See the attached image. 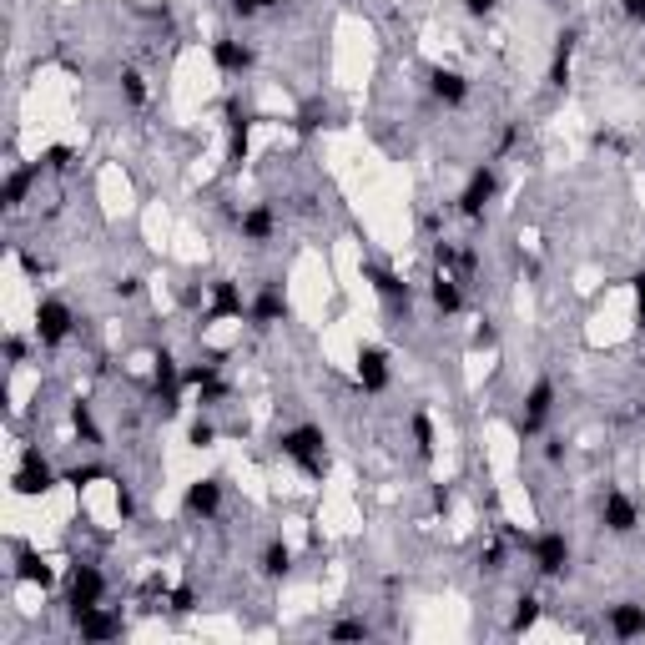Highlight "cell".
I'll use <instances>...</instances> for the list:
<instances>
[{"label": "cell", "mask_w": 645, "mask_h": 645, "mask_svg": "<svg viewBox=\"0 0 645 645\" xmlns=\"http://www.w3.org/2000/svg\"><path fill=\"white\" fill-rule=\"evenodd\" d=\"M16 580H21V585H41V590H51V585H56V570H51L36 550H26V545H21V550H16Z\"/></svg>", "instance_id": "603a6c76"}, {"label": "cell", "mask_w": 645, "mask_h": 645, "mask_svg": "<svg viewBox=\"0 0 645 645\" xmlns=\"http://www.w3.org/2000/svg\"><path fill=\"white\" fill-rule=\"evenodd\" d=\"M565 454H570V444H565L560 434H550V439H545V464H555V469H560V464H565Z\"/></svg>", "instance_id": "74e56055"}, {"label": "cell", "mask_w": 645, "mask_h": 645, "mask_svg": "<svg viewBox=\"0 0 645 645\" xmlns=\"http://www.w3.org/2000/svg\"><path fill=\"white\" fill-rule=\"evenodd\" d=\"M499 197V167L494 162H484V167H474L469 172V182H464V192L454 197V212L459 217H469V222H484V212H489V202Z\"/></svg>", "instance_id": "7a4b0ae2"}, {"label": "cell", "mask_w": 645, "mask_h": 645, "mask_svg": "<svg viewBox=\"0 0 645 645\" xmlns=\"http://www.w3.org/2000/svg\"><path fill=\"white\" fill-rule=\"evenodd\" d=\"M630 288H635V323L645 328V268H640V273L630 278Z\"/></svg>", "instance_id": "60d3db41"}, {"label": "cell", "mask_w": 645, "mask_h": 645, "mask_svg": "<svg viewBox=\"0 0 645 645\" xmlns=\"http://www.w3.org/2000/svg\"><path fill=\"white\" fill-rule=\"evenodd\" d=\"M504 565H509V535H504L499 545L479 550V570H484V575H504Z\"/></svg>", "instance_id": "4dcf8cb0"}, {"label": "cell", "mask_w": 645, "mask_h": 645, "mask_svg": "<svg viewBox=\"0 0 645 645\" xmlns=\"http://www.w3.org/2000/svg\"><path fill=\"white\" fill-rule=\"evenodd\" d=\"M605 630H610L615 640H640V635H645V605H635V600L605 605Z\"/></svg>", "instance_id": "d6986e66"}, {"label": "cell", "mask_w": 645, "mask_h": 645, "mask_svg": "<svg viewBox=\"0 0 645 645\" xmlns=\"http://www.w3.org/2000/svg\"><path fill=\"white\" fill-rule=\"evenodd\" d=\"M530 565L545 575V580H565L570 575V540L560 530H545V535H530Z\"/></svg>", "instance_id": "5b68a950"}, {"label": "cell", "mask_w": 645, "mask_h": 645, "mask_svg": "<svg viewBox=\"0 0 645 645\" xmlns=\"http://www.w3.org/2000/svg\"><path fill=\"white\" fill-rule=\"evenodd\" d=\"M116 514H121V520H132V514H137V499H132L126 484H116Z\"/></svg>", "instance_id": "b9f144b4"}, {"label": "cell", "mask_w": 645, "mask_h": 645, "mask_svg": "<svg viewBox=\"0 0 645 645\" xmlns=\"http://www.w3.org/2000/svg\"><path fill=\"white\" fill-rule=\"evenodd\" d=\"M247 323H252L257 333L288 323V298H283L278 283H263V288H257V298H247Z\"/></svg>", "instance_id": "30bf717a"}, {"label": "cell", "mask_w": 645, "mask_h": 645, "mask_svg": "<svg viewBox=\"0 0 645 645\" xmlns=\"http://www.w3.org/2000/svg\"><path fill=\"white\" fill-rule=\"evenodd\" d=\"M575 46H580V26H565V31L555 36V56H550V86H555V91H565V86H570Z\"/></svg>", "instance_id": "44dd1931"}, {"label": "cell", "mask_w": 645, "mask_h": 645, "mask_svg": "<svg viewBox=\"0 0 645 645\" xmlns=\"http://www.w3.org/2000/svg\"><path fill=\"white\" fill-rule=\"evenodd\" d=\"M212 61H217L222 76H247V71L257 66V51H252L247 41H237V36H217V41H212Z\"/></svg>", "instance_id": "e0dca14e"}, {"label": "cell", "mask_w": 645, "mask_h": 645, "mask_svg": "<svg viewBox=\"0 0 645 645\" xmlns=\"http://www.w3.org/2000/svg\"><path fill=\"white\" fill-rule=\"evenodd\" d=\"M409 434H414V454H419V459H434V444H439V439H434V419H429L424 409L409 414Z\"/></svg>", "instance_id": "d4e9b609"}, {"label": "cell", "mask_w": 645, "mask_h": 645, "mask_svg": "<svg viewBox=\"0 0 645 645\" xmlns=\"http://www.w3.org/2000/svg\"><path fill=\"white\" fill-rule=\"evenodd\" d=\"M71 625H76V635H81V640H91V645L116 640V635L126 630V620H121L116 610H106V605H86V610H76V615H71Z\"/></svg>", "instance_id": "7c38bea8"}, {"label": "cell", "mask_w": 645, "mask_h": 645, "mask_svg": "<svg viewBox=\"0 0 645 645\" xmlns=\"http://www.w3.org/2000/svg\"><path fill=\"white\" fill-rule=\"evenodd\" d=\"M71 162H76V152H71V147H61V142L41 152V172H51V177H61V172H71Z\"/></svg>", "instance_id": "f546056e"}, {"label": "cell", "mask_w": 645, "mask_h": 645, "mask_svg": "<svg viewBox=\"0 0 645 645\" xmlns=\"http://www.w3.org/2000/svg\"><path fill=\"white\" fill-rule=\"evenodd\" d=\"M6 363H11V368H21V363H26V338H16V333L6 338Z\"/></svg>", "instance_id": "7bdbcfd3"}, {"label": "cell", "mask_w": 645, "mask_h": 645, "mask_svg": "<svg viewBox=\"0 0 645 645\" xmlns=\"http://www.w3.org/2000/svg\"><path fill=\"white\" fill-rule=\"evenodd\" d=\"M111 293H116L121 303H132V298H142V278H137V273H126V278H116V283H111Z\"/></svg>", "instance_id": "8d00e7d4"}, {"label": "cell", "mask_w": 645, "mask_h": 645, "mask_svg": "<svg viewBox=\"0 0 645 645\" xmlns=\"http://www.w3.org/2000/svg\"><path fill=\"white\" fill-rule=\"evenodd\" d=\"M429 96H434L439 106H464V101H469V76H459V71H449V66H434V71H429Z\"/></svg>", "instance_id": "ffe728a7"}, {"label": "cell", "mask_w": 645, "mask_h": 645, "mask_svg": "<svg viewBox=\"0 0 645 645\" xmlns=\"http://www.w3.org/2000/svg\"><path fill=\"white\" fill-rule=\"evenodd\" d=\"M232 6V16H242V21H252V16H263V11H273V6H283V0H227Z\"/></svg>", "instance_id": "836d02e7"}, {"label": "cell", "mask_w": 645, "mask_h": 645, "mask_svg": "<svg viewBox=\"0 0 645 645\" xmlns=\"http://www.w3.org/2000/svg\"><path fill=\"white\" fill-rule=\"evenodd\" d=\"M41 177H46V172H41V162H26V167H11V177H6V192H0V202H6V207L16 212V207H21V202L31 197V187H36Z\"/></svg>", "instance_id": "7402d4cb"}, {"label": "cell", "mask_w": 645, "mask_h": 645, "mask_svg": "<svg viewBox=\"0 0 645 645\" xmlns=\"http://www.w3.org/2000/svg\"><path fill=\"white\" fill-rule=\"evenodd\" d=\"M177 394H182V363L172 348H157L152 353V399H157V414L172 419L177 414Z\"/></svg>", "instance_id": "3957f363"}, {"label": "cell", "mask_w": 645, "mask_h": 645, "mask_svg": "<svg viewBox=\"0 0 645 645\" xmlns=\"http://www.w3.org/2000/svg\"><path fill=\"white\" fill-rule=\"evenodd\" d=\"M187 444H192V449H212V444H217V424H212V419H192Z\"/></svg>", "instance_id": "1f68e13d"}, {"label": "cell", "mask_w": 645, "mask_h": 645, "mask_svg": "<svg viewBox=\"0 0 645 645\" xmlns=\"http://www.w3.org/2000/svg\"><path fill=\"white\" fill-rule=\"evenodd\" d=\"M620 11H625L635 26H645V0H620Z\"/></svg>", "instance_id": "ee69618b"}, {"label": "cell", "mask_w": 645, "mask_h": 645, "mask_svg": "<svg viewBox=\"0 0 645 645\" xmlns=\"http://www.w3.org/2000/svg\"><path fill=\"white\" fill-rule=\"evenodd\" d=\"M600 525H605L610 535H635V530H640V504H635L625 489H605V499H600Z\"/></svg>", "instance_id": "8fae6325"}, {"label": "cell", "mask_w": 645, "mask_h": 645, "mask_svg": "<svg viewBox=\"0 0 645 645\" xmlns=\"http://www.w3.org/2000/svg\"><path fill=\"white\" fill-rule=\"evenodd\" d=\"M278 449H283V459H293L308 479H323V474H328V439H323L318 424H293V429H283V434H278Z\"/></svg>", "instance_id": "6da1fadb"}, {"label": "cell", "mask_w": 645, "mask_h": 645, "mask_svg": "<svg viewBox=\"0 0 645 645\" xmlns=\"http://www.w3.org/2000/svg\"><path fill=\"white\" fill-rule=\"evenodd\" d=\"M96 479H106V464H76V469L66 474L71 489H86V484H96Z\"/></svg>", "instance_id": "d6a6232c"}, {"label": "cell", "mask_w": 645, "mask_h": 645, "mask_svg": "<svg viewBox=\"0 0 645 645\" xmlns=\"http://www.w3.org/2000/svg\"><path fill=\"white\" fill-rule=\"evenodd\" d=\"M257 570H263V580H288L293 575V550L283 540H268L263 555H257Z\"/></svg>", "instance_id": "cb8c5ba5"}, {"label": "cell", "mask_w": 645, "mask_h": 645, "mask_svg": "<svg viewBox=\"0 0 645 645\" xmlns=\"http://www.w3.org/2000/svg\"><path fill=\"white\" fill-rule=\"evenodd\" d=\"M192 605H197V590H192V585H177V590H172V610H177V615H187Z\"/></svg>", "instance_id": "ab89813d"}, {"label": "cell", "mask_w": 645, "mask_h": 645, "mask_svg": "<svg viewBox=\"0 0 645 645\" xmlns=\"http://www.w3.org/2000/svg\"><path fill=\"white\" fill-rule=\"evenodd\" d=\"M121 96H126V106H137V111L152 101V91H147V76H142L137 66H126V71H121Z\"/></svg>", "instance_id": "4316f807"}, {"label": "cell", "mask_w": 645, "mask_h": 645, "mask_svg": "<svg viewBox=\"0 0 645 645\" xmlns=\"http://www.w3.org/2000/svg\"><path fill=\"white\" fill-rule=\"evenodd\" d=\"M207 293H212V303H207V313H202V328H207V323H222V318H247V298H242V288H237L232 278L207 283Z\"/></svg>", "instance_id": "5bb4252c"}, {"label": "cell", "mask_w": 645, "mask_h": 645, "mask_svg": "<svg viewBox=\"0 0 645 645\" xmlns=\"http://www.w3.org/2000/svg\"><path fill=\"white\" fill-rule=\"evenodd\" d=\"M71 333H76V313L61 298H41L36 303V343L41 348H61Z\"/></svg>", "instance_id": "ba28073f"}, {"label": "cell", "mask_w": 645, "mask_h": 645, "mask_svg": "<svg viewBox=\"0 0 645 645\" xmlns=\"http://www.w3.org/2000/svg\"><path fill=\"white\" fill-rule=\"evenodd\" d=\"M363 278L373 283V293L383 298V308H389L394 318H409V308H414V288H409L394 268H383V263H363Z\"/></svg>", "instance_id": "52a82bcc"}, {"label": "cell", "mask_w": 645, "mask_h": 645, "mask_svg": "<svg viewBox=\"0 0 645 645\" xmlns=\"http://www.w3.org/2000/svg\"><path fill=\"white\" fill-rule=\"evenodd\" d=\"M429 303L444 313V318H459L464 313V278L459 273H444V268H434V278H429Z\"/></svg>", "instance_id": "ac0fdd59"}, {"label": "cell", "mask_w": 645, "mask_h": 645, "mask_svg": "<svg viewBox=\"0 0 645 645\" xmlns=\"http://www.w3.org/2000/svg\"><path fill=\"white\" fill-rule=\"evenodd\" d=\"M368 635H373V625L363 615H343V620L328 625V640H368Z\"/></svg>", "instance_id": "f1b7e54d"}, {"label": "cell", "mask_w": 645, "mask_h": 645, "mask_svg": "<svg viewBox=\"0 0 645 645\" xmlns=\"http://www.w3.org/2000/svg\"><path fill=\"white\" fill-rule=\"evenodd\" d=\"M520 137H525V126H520V121H509L504 132H499V147H494V157H509L514 147H520Z\"/></svg>", "instance_id": "d590c367"}, {"label": "cell", "mask_w": 645, "mask_h": 645, "mask_svg": "<svg viewBox=\"0 0 645 645\" xmlns=\"http://www.w3.org/2000/svg\"><path fill=\"white\" fill-rule=\"evenodd\" d=\"M555 404H560L555 378H535V383H530V394H525V419H520V434H525V439H535V434L550 424Z\"/></svg>", "instance_id": "9c48e42d"}, {"label": "cell", "mask_w": 645, "mask_h": 645, "mask_svg": "<svg viewBox=\"0 0 645 645\" xmlns=\"http://www.w3.org/2000/svg\"><path fill=\"white\" fill-rule=\"evenodd\" d=\"M540 625V595H520L514 600V615H509V635H525Z\"/></svg>", "instance_id": "484cf974"}, {"label": "cell", "mask_w": 645, "mask_h": 645, "mask_svg": "<svg viewBox=\"0 0 645 645\" xmlns=\"http://www.w3.org/2000/svg\"><path fill=\"white\" fill-rule=\"evenodd\" d=\"M237 232H242V242H252V247H268V242L278 237V207H273V202H252V207L237 217Z\"/></svg>", "instance_id": "9a60e30c"}, {"label": "cell", "mask_w": 645, "mask_h": 645, "mask_svg": "<svg viewBox=\"0 0 645 645\" xmlns=\"http://www.w3.org/2000/svg\"><path fill=\"white\" fill-rule=\"evenodd\" d=\"M71 429H76L91 449L101 444V429H96V419H91V404H86V399H76V404H71Z\"/></svg>", "instance_id": "83f0119b"}, {"label": "cell", "mask_w": 645, "mask_h": 645, "mask_svg": "<svg viewBox=\"0 0 645 645\" xmlns=\"http://www.w3.org/2000/svg\"><path fill=\"white\" fill-rule=\"evenodd\" d=\"M499 11V0H464V16H474V21H489Z\"/></svg>", "instance_id": "f35d334b"}, {"label": "cell", "mask_w": 645, "mask_h": 645, "mask_svg": "<svg viewBox=\"0 0 645 645\" xmlns=\"http://www.w3.org/2000/svg\"><path fill=\"white\" fill-rule=\"evenodd\" d=\"M61 484V474L51 469V459L41 454V449H26L21 454V469L11 474V489L21 494V499H41V494H51Z\"/></svg>", "instance_id": "277c9868"}, {"label": "cell", "mask_w": 645, "mask_h": 645, "mask_svg": "<svg viewBox=\"0 0 645 645\" xmlns=\"http://www.w3.org/2000/svg\"><path fill=\"white\" fill-rule=\"evenodd\" d=\"M101 595H106L101 565H96V560H76L71 575H66V610L76 615V610H86V605H101Z\"/></svg>", "instance_id": "8992f818"}, {"label": "cell", "mask_w": 645, "mask_h": 645, "mask_svg": "<svg viewBox=\"0 0 645 645\" xmlns=\"http://www.w3.org/2000/svg\"><path fill=\"white\" fill-rule=\"evenodd\" d=\"M323 121H328V106H303L293 126H298V132H303V137H313V132H318V126H323Z\"/></svg>", "instance_id": "e575fe53"}, {"label": "cell", "mask_w": 645, "mask_h": 645, "mask_svg": "<svg viewBox=\"0 0 645 645\" xmlns=\"http://www.w3.org/2000/svg\"><path fill=\"white\" fill-rule=\"evenodd\" d=\"M389 383H394L389 353H383L378 343H363L358 348V389L363 394H389Z\"/></svg>", "instance_id": "4fadbf2b"}, {"label": "cell", "mask_w": 645, "mask_h": 645, "mask_svg": "<svg viewBox=\"0 0 645 645\" xmlns=\"http://www.w3.org/2000/svg\"><path fill=\"white\" fill-rule=\"evenodd\" d=\"M182 504H187V514H192V520H217V514H222V479H217V474H207V479H192Z\"/></svg>", "instance_id": "2e32d148"}]
</instances>
